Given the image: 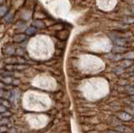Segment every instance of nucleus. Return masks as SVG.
I'll return each mask as SVG.
<instances>
[{
    "mask_svg": "<svg viewBox=\"0 0 134 133\" xmlns=\"http://www.w3.org/2000/svg\"><path fill=\"white\" fill-rule=\"evenodd\" d=\"M131 100L134 101V96H131Z\"/></svg>",
    "mask_w": 134,
    "mask_h": 133,
    "instance_id": "obj_23",
    "label": "nucleus"
},
{
    "mask_svg": "<svg viewBox=\"0 0 134 133\" xmlns=\"http://www.w3.org/2000/svg\"><path fill=\"white\" fill-rule=\"evenodd\" d=\"M1 105H4V106H6L7 108H9V107H10L9 101H8L7 100H6V99H3V98L1 99Z\"/></svg>",
    "mask_w": 134,
    "mask_h": 133,
    "instance_id": "obj_9",
    "label": "nucleus"
},
{
    "mask_svg": "<svg viewBox=\"0 0 134 133\" xmlns=\"http://www.w3.org/2000/svg\"><path fill=\"white\" fill-rule=\"evenodd\" d=\"M123 21L125 23H127V24H133V23H134V18H133V17H127L126 18L123 19Z\"/></svg>",
    "mask_w": 134,
    "mask_h": 133,
    "instance_id": "obj_11",
    "label": "nucleus"
},
{
    "mask_svg": "<svg viewBox=\"0 0 134 133\" xmlns=\"http://www.w3.org/2000/svg\"><path fill=\"white\" fill-rule=\"evenodd\" d=\"M10 116H11V112H9V111H6V112L2 114V116L3 117H8Z\"/></svg>",
    "mask_w": 134,
    "mask_h": 133,
    "instance_id": "obj_19",
    "label": "nucleus"
},
{
    "mask_svg": "<svg viewBox=\"0 0 134 133\" xmlns=\"http://www.w3.org/2000/svg\"><path fill=\"white\" fill-rule=\"evenodd\" d=\"M7 130H8V128H7V126H1V132L2 133L6 132H7Z\"/></svg>",
    "mask_w": 134,
    "mask_h": 133,
    "instance_id": "obj_20",
    "label": "nucleus"
},
{
    "mask_svg": "<svg viewBox=\"0 0 134 133\" xmlns=\"http://www.w3.org/2000/svg\"><path fill=\"white\" fill-rule=\"evenodd\" d=\"M113 50H114L115 52H120V53H121V52H124L125 50H126V49L122 48V46H117V47L115 48Z\"/></svg>",
    "mask_w": 134,
    "mask_h": 133,
    "instance_id": "obj_15",
    "label": "nucleus"
},
{
    "mask_svg": "<svg viewBox=\"0 0 134 133\" xmlns=\"http://www.w3.org/2000/svg\"><path fill=\"white\" fill-rule=\"evenodd\" d=\"M115 42H116V44H117L118 46H122L126 44V41L122 39H116V40H115Z\"/></svg>",
    "mask_w": 134,
    "mask_h": 133,
    "instance_id": "obj_8",
    "label": "nucleus"
},
{
    "mask_svg": "<svg viewBox=\"0 0 134 133\" xmlns=\"http://www.w3.org/2000/svg\"><path fill=\"white\" fill-rule=\"evenodd\" d=\"M13 84H14V85H19V80H18V79H14V81H13Z\"/></svg>",
    "mask_w": 134,
    "mask_h": 133,
    "instance_id": "obj_21",
    "label": "nucleus"
},
{
    "mask_svg": "<svg viewBox=\"0 0 134 133\" xmlns=\"http://www.w3.org/2000/svg\"><path fill=\"white\" fill-rule=\"evenodd\" d=\"M33 24L35 25V26L38 27V28H44V24H43V22H42V21H39V20H37V21H35V22H34Z\"/></svg>",
    "mask_w": 134,
    "mask_h": 133,
    "instance_id": "obj_10",
    "label": "nucleus"
},
{
    "mask_svg": "<svg viewBox=\"0 0 134 133\" xmlns=\"http://www.w3.org/2000/svg\"><path fill=\"white\" fill-rule=\"evenodd\" d=\"M26 35L25 34H16L15 36L14 37V41L16 42V43H21V42L24 41L26 39Z\"/></svg>",
    "mask_w": 134,
    "mask_h": 133,
    "instance_id": "obj_2",
    "label": "nucleus"
},
{
    "mask_svg": "<svg viewBox=\"0 0 134 133\" xmlns=\"http://www.w3.org/2000/svg\"><path fill=\"white\" fill-rule=\"evenodd\" d=\"M132 106L134 107V103H132Z\"/></svg>",
    "mask_w": 134,
    "mask_h": 133,
    "instance_id": "obj_24",
    "label": "nucleus"
},
{
    "mask_svg": "<svg viewBox=\"0 0 134 133\" xmlns=\"http://www.w3.org/2000/svg\"><path fill=\"white\" fill-rule=\"evenodd\" d=\"M6 111H7V107L4 106V105H1V108H0V112H1V114L6 112Z\"/></svg>",
    "mask_w": 134,
    "mask_h": 133,
    "instance_id": "obj_18",
    "label": "nucleus"
},
{
    "mask_svg": "<svg viewBox=\"0 0 134 133\" xmlns=\"http://www.w3.org/2000/svg\"><path fill=\"white\" fill-rule=\"evenodd\" d=\"M35 32H36V29L35 27H29L26 29V31H25V33L27 35H33Z\"/></svg>",
    "mask_w": 134,
    "mask_h": 133,
    "instance_id": "obj_4",
    "label": "nucleus"
},
{
    "mask_svg": "<svg viewBox=\"0 0 134 133\" xmlns=\"http://www.w3.org/2000/svg\"><path fill=\"white\" fill-rule=\"evenodd\" d=\"M8 123V119L6 117L2 118L1 119V126H6Z\"/></svg>",
    "mask_w": 134,
    "mask_h": 133,
    "instance_id": "obj_16",
    "label": "nucleus"
},
{
    "mask_svg": "<svg viewBox=\"0 0 134 133\" xmlns=\"http://www.w3.org/2000/svg\"><path fill=\"white\" fill-rule=\"evenodd\" d=\"M132 65V62L131 61H129V60H126V61H124V62L122 63V66H124V67H128V66H130V65Z\"/></svg>",
    "mask_w": 134,
    "mask_h": 133,
    "instance_id": "obj_17",
    "label": "nucleus"
},
{
    "mask_svg": "<svg viewBox=\"0 0 134 133\" xmlns=\"http://www.w3.org/2000/svg\"><path fill=\"white\" fill-rule=\"evenodd\" d=\"M1 75H2V77L4 76V77H9V76H12L13 73L11 71H5V70H2L1 71Z\"/></svg>",
    "mask_w": 134,
    "mask_h": 133,
    "instance_id": "obj_7",
    "label": "nucleus"
},
{
    "mask_svg": "<svg viewBox=\"0 0 134 133\" xmlns=\"http://www.w3.org/2000/svg\"><path fill=\"white\" fill-rule=\"evenodd\" d=\"M6 12H7V8L4 7V6H2L1 9H0V16H1V18H3V17L5 15Z\"/></svg>",
    "mask_w": 134,
    "mask_h": 133,
    "instance_id": "obj_12",
    "label": "nucleus"
},
{
    "mask_svg": "<svg viewBox=\"0 0 134 133\" xmlns=\"http://www.w3.org/2000/svg\"><path fill=\"white\" fill-rule=\"evenodd\" d=\"M107 133H116V132H113V131H109Z\"/></svg>",
    "mask_w": 134,
    "mask_h": 133,
    "instance_id": "obj_22",
    "label": "nucleus"
},
{
    "mask_svg": "<svg viewBox=\"0 0 134 133\" xmlns=\"http://www.w3.org/2000/svg\"><path fill=\"white\" fill-rule=\"evenodd\" d=\"M118 116L122 121H130V120H132V116L127 112H121L118 115Z\"/></svg>",
    "mask_w": 134,
    "mask_h": 133,
    "instance_id": "obj_1",
    "label": "nucleus"
},
{
    "mask_svg": "<svg viewBox=\"0 0 134 133\" xmlns=\"http://www.w3.org/2000/svg\"><path fill=\"white\" fill-rule=\"evenodd\" d=\"M14 68L16 69H19V70H22V69H26L27 66L25 65H14Z\"/></svg>",
    "mask_w": 134,
    "mask_h": 133,
    "instance_id": "obj_14",
    "label": "nucleus"
},
{
    "mask_svg": "<svg viewBox=\"0 0 134 133\" xmlns=\"http://www.w3.org/2000/svg\"><path fill=\"white\" fill-rule=\"evenodd\" d=\"M125 57H126L127 60H133L134 59V52H128Z\"/></svg>",
    "mask_w": 134,
    "mask_h": 133,
    "instance_id": "obj_13",
    "label": "nucleus"
},
{
    "mask_svg": "<svg viewBox=\"0 0 134 133\" xmlns=\"http://www.w3.org/2000/svg\"><path fill=\"white\" fill-rule=\"evenodd\" d=\"M6 54H9V55H12V54H14V52H15V50H14V47H12V46H9V47L6 48V50H5Z\"/></svg>",
    "mask_w": 134,
    "mask_h": 133,
    "instance_id": "obj_6",
    "label": "nucleus"
},
{
    "mask_svg": "<svg viewBox=\"0 0 134 133\" xmlns=\"http://www.w3.org/2000/svg\"><path fill=\"white\" fill-rule=\"evenodd\" d=\"M116 131H118V132H122V133H132V130L130 128L127 127V126H117V127L116 128Z\"/></svg>",
    "mask_w": 134,
    "mask_h": 133,
    "instance_id": "obj_3",
    "label": "nucleus"
},
{
    "mask_svg": "<svg viewBox=\"0 0 134 133\" xmlns=\"http://www.w3.org/2000/svg\"><path fill=\"white\" fill-rule=\"evenodd\" d=\"M2 81L3 82V83H5V84H11L13 83V81H14V79L11 77V76H9V77H2Z\"/></svg>",
    "mask_w": 134,
    "mask_h": 133,
    "instance_id": "obj_5",
    "label": "nucleus"
}]
</instances>
